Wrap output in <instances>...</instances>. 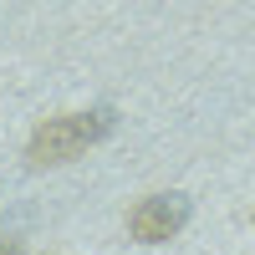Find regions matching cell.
Masks as SVG:
<instances>
[{
  "mask_svg": "<svg viewBox=\"0 0 255 255\" xmlns=\"http://www.w3.org/2000/svg\"><path fill=\"white\" fill-rule=\"evenodd\" d=\"M118 128V108L113 102H97V108H82V113H56L46 123H36V133L26 143V163L31 168H61L82 158L87 148L108 143Z\"/></svg>",
  "mask_w": 255,
  "mask_h": 255,
  "instance_id": "1",
  "label": "cell"
},
{
  "mask_svg": "<svg viewBox=\"0 0 255 255\" xmlns=\"http://www.w3.org/2000/svg\"><path fill=\"white\" fill-rule=\"evenodd\" d=\"M189 215H194V204H189V194H179V189L143 194L133 204V215H128V235H133L138 245H163V240H174L189 225Z\"/></svg>",
  "mask_w": 255,
  "mask_h": 255,
  "instance_id": "2",
  "label": "cell"
},
{
  "mask_svg": "<svg viewBox=\"0 0 255 255\" xmlns=\"http://www.w3.org/2000/svg\"><path fill=\"white\" fill-rule=\"evenodd\" d=\"M0 255H20V240H15V230L0 225Z\"/></svg>",
  "mask_w": 255,
  "mask_h": 255,
  "instance_id": "3",
  "label": "cell"
}]
</instances>
